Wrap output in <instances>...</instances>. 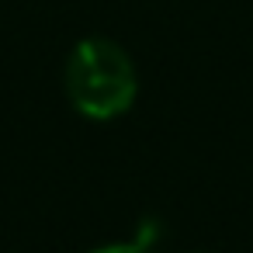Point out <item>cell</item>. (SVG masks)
Instances as JSON below:
<instances>
[{"label":"cell","mask_w":253,"mask_h":253,"mask_svg":"<svg viewBox=\"0 0 253 253\" xmlns=\"http://www.w3.org/2000/svg\"><path fill=\"white\" fill-rule=\"evenodd\" d=\"M70 104L94 122H108L125 115L135 104L139 77L128 52L111 39H84L73 45L63 70Z\"/></svg>","instance_id":"cell-1"},{"label":"cell","mask_w":253,"mask_h":253,"mask_svg":"<svg viewBox=\"0 0 253 253\" xmlns=\"http://www.w3.org/2000/svg\"><path fill=\"white\" fill-rule=\"evenodd\" d=\"M156 243H160V232L153 225H142L135 239H128V243H108V246H101L94 253H156Z\"/></svg>","instance_id":"cell-2"}]
</instances>
